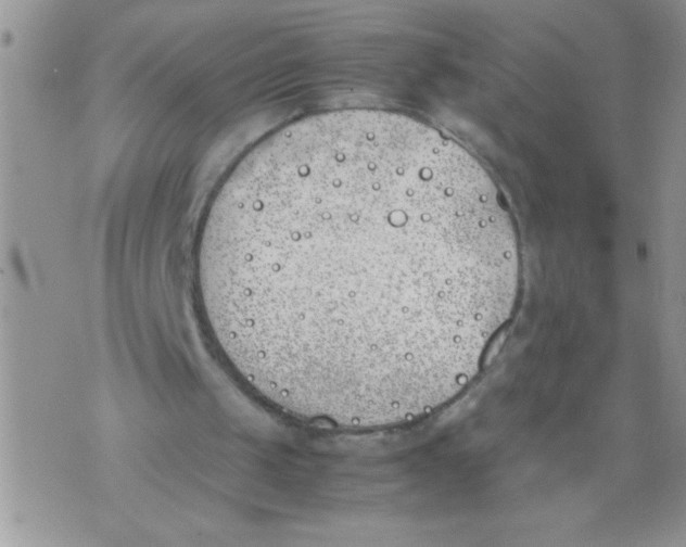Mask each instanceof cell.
Listing matches in <instances>:
<instances>
[{
    "instance_id": "1",
    "label": "cell",
    "mask_w": 686,
    "mask_h": 547,
    "mask_svg": "<svg viewBox=\"0 0 686 547\" xmlns=\"http://www.w3.org/2000/svg\"><path fill=\"white\" fill-rule=\"evenodd\" d=\"M519 268L509 213L471 154L415 119L344 111L238 163L196 276L213 338L254 392L372 429L431 412L475 377Z\"/></svg>"
}]
</instances>
